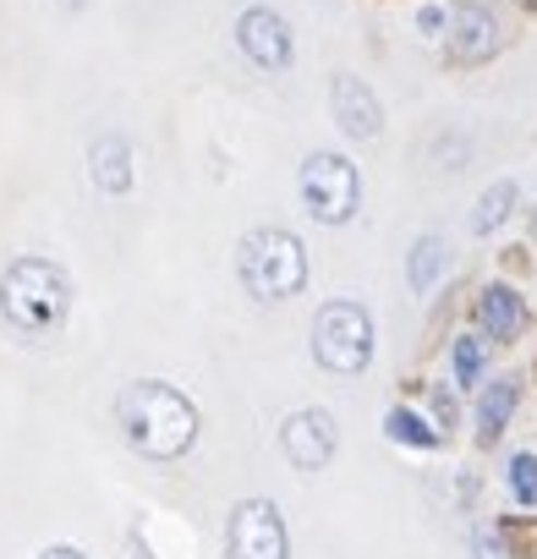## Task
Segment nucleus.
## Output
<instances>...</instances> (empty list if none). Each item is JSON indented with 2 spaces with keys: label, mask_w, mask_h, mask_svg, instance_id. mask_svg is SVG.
Wrapping results in <instances>:
<instances>
[{
  "label": "nucleus",
  "mask_w": 537,
  "mask_h": 559,
  "mask_svg": "<svg viewBox=\"0 0 537 559\" xmlns=\"http://www.w3.org/2000/svg\"><path fill=\"white\" fill-rule=\"evenodd\" d=\"M116 417H121L127 439H132L143 455H154V461H176V455L192 450V439H198V412H192V401L176 395L170 384H154V379L127 384L121 401H116Z\"/></svg>",
  "instance_id": "1"
},
{
  "label": "nucleus",
  "mask_w": 537,
  "mask_h": 559,
  "mask_svg": "<svg viewBox=\"0 0 537 559\" xmlns=\"http://www.w3.org/2000/svg\"><path fill=\"white\" fill-rule=\"evenodd\" d=\"M0 313L17 335H56L72 313V286L50 258H17L0 280Z\"/></svg>",
  "instance_id": "2"
},
{
  "label": "nucleus",
  "mask_w": 537,
  "mask_h": 559,
  "mask_svg": "<svg viewBox=\"0 0 537 559\" xmlns=\"http://www.w3.org/2000/svg\"><path fill=\"white\" fill-rule=\"evenodd\" d=\"M236 269H241V286L263 302H286L308 286V252L291 230L268 225V230H252L236 252Z\"/></svg>",
  "instance_id": "3"
},
{
  "label": "nucleus",
  "mask_w": 537,
  "mask_h": 559,
  "mask_svg": "<svg viewBox=\"0 0 537 559\" xmlns=\"http://www.w3.org/2000/svg\"><path fill=\"white\" fill-rule=\"evenodd\" d=\"M313 357H319L330 373H362V368L373 362V319H368V308H357V302H330V308H319Z\"/></svg>",
  "instance_id": "4"
},
{
  "label": "nucleus",
  "mask_w": 537,
  "mask_h": 559,
  "mask_svg": "<svg viewBox=\"0 0 537 559\" xmlns=\"http://www.w3.org/2000/svg\"><path fill=\"white\" fill-rule=\"evenodd\" d=\"M302 198H308V209H313L324 225H341V219L357 214L362 181H357V170H351L341 154H308V159H302Z\"/></svg>",
  "instance_id": "5"
},
{
  "label": "nucleus",
  "mask_w": 537,
  "mask_h": 559,
  "mask_svg": "<svg viewBox=\"0 0 537 559\" xmlns=\"http://www.w3.org/2000/svg\"><path fill=\"white\" fill-rule=\"evenodd\" d=\"M286 521L268 499H247L230 515V559H286Z\"/></svg>",
  "instance_id": "6"
},
{
  "label": "nucleus",
  "mask_w": 537,
  "mask_h": 559,
  "mask_svg": "<svg viewBox=\"0 0 537 559\" xmlns=\"http://www.w3.org/2000/svg\"><path fill=\"white\" fill-rule=\"evenodd\" d=\"M281 444H286L291 466L319 472V466L335 455V417H330V412H297V417L281 428Z\"/></svg>",
  "instance_id": "7"
},
{
  "label": "nucleus",
  "mask_w": 537,
  "mask_h": 559,
  "mask_svg": "<svg viewBox=\"0 0 537 559\" xmlns=\"http://www.w3.org/2000/svg\"><path fill=\"white\" fill-rule=\"evenodd\" d=\"M236 39H241L247 61H258V67H268V72L291 61V28H286V17H275V12H247L241 28H236Z\"/></svg>",
  "instance_id": "8"
},
{
  "label": "nucleus",
  "mask_w": 537,
  "mask_h": 559,
  "mask_svg": "<svg viewBox=\"0 0 537 559\" xmlns=\"http://www.w3.org/2000/svg\"><path fill=\"white\" fill-rule=\"evenodd\" d=\"M335 121H341L351 138H379L384 110H379V99L368 94V83H357V78H335Z\"/></svg>",
  "instance_id": "9"
},
{
  "label": "nucleus",
  "mask_w": 537,
  "mask_h": 559,
  "mask_svg": "<svg viewBox=\"0 0 537 559\" xmlns=\"http://www.w3.org/2000/svg\"><path fill=\"white\" fill-rule=\"evenodd\" d=\"M450 50H455V61H482L493 50V17L482 7H472V0L455 12V45Z\"/></svg>",
  "instance_id": "10"
},
{
  "label": "nucleus",
  "mask_w": 537,
  "mask_h": 559,
  "mask_svg": "<svg viewBox=\"0 0 537 559\" xmlns=\"http://www.w3.org/2000/svg\"><path fill=\"white\" fill-rule=\"evenodd\" d=\"M88 159H94V181L105 192H127L132 187V148H127V138H99Z\"/></svg>",
  "instance_id": "11"
},
{
  "label": "nucleus",
  "mask_w": 537,
  "mask_h": 559,
  "mask_svg": "<svg viewBox=\"0 0 537 559\" xmlns=\"http://www.w3.org/2000/svg\"><path fill=\"white\" fill-rule=\"evenodd\" d=\"M477 313H482V330H488L493 341H510V335L521 330V319H526V308H521V297H515L510 286H488L482 302H477Z\"/></svg>",
  "instance_id": "12"
},
{
  "label": "nucleus",
  "mask_w": 537,
  "mask_h": 559,
  "mask_svg": "<svg viewBox=\"0 0 537 559\" xmlns=\"http://www.w3.org/2000/svg\"><path fill=\"white\" fill-rule=\"evenodd\" d=\"M515 379H499V384H488V395H482V406H477V439L482 444H493L499 433H504V423H510V412H515Z\"/></svg>",
  "instance_id": "13"
},
{
  "label": "nucleus",
  "mask_w": 537,
  "mask_h": 559,
  "mask_svg": "<svg viewBox=\"0 0 537 559\" xmlns=\"http://www.w3.org/2000/svg\"><path fill=\"white\" fill-rule=\"evenodd\" d=\"M384 428H390V439H395V444H411V450H433V444H439V433H433L417 412H401V406L384 417Z\"/></svg>",
  "instance_id": "14"
},
{
  "label": "nucleus",
  "mask_w": 537,
  "mask_h": 559,
  "mask_svg": "<svg viewBox=\"0 0 537 559\" xmlns=\"http://www.w3.org/2000/svg\"><path fill=\"white\" fill-rule=\"evenodd\" d=\"M439 269H444V241L439 236H422L417 252H411V292H433Z\"/></svg>",
  "instance_id": "15"
},
{
  "label": "nucleus",
  "mask_w": 537,
  "mask_h": 559,
  "mask_svg": "<svg viewBox=\"0 0 537 559\" xmlns=\"http://www.w3.org/2000/svg\"><path fill=\"white\" fill-rule=\"evenodd\" d=\"M510 203H515V181H499L493 192H482V203H477V214H472V230H493V225L510 214Z\"/></svg>",
  "instance_id": "16"
},
{
  "label": "nucleus",
  "mask_w": 537,
  "mask_h": 559,
  "mask_svg": "<svg viewBox=\"0 0 537 559\" xmlns=\"http://www.w3.org/2000/svg\"><path fill=\"white\" fill-rule=\"evenodd\" d=\"M510 499L526 504V510L537 504V455H526V450L510 461Z\"/></svg>",
  "instance_id": "17"
},
{
  "label": "nucleus",
  "mask_w": 537,
  "mask_h": 559,
  "mask_svg": "<svg viewBox=\"0 0 537 559\" xmlns=\"http://www.w3.org/2000/svg\"><path fill=\"white\" fill-rule=\"evenodd\" d=\"M477 373H482V341H461L455 346V379L461 384H477Z\"/></svg>",
  "instance_id": "18"
},
{
  "label": "nucleus",
  "mask_w": 537,
  "mask_h": 559,
  "mask_svg": "<svg viewBox=\"0 0 537 559\" xmlns=\"http://www.w3.org/2000/svg\"><path fill=\"white\" fill-rule=\"evenodd\" d=\"M472 548H477V559H510V554H504V537H499V526H477Z\"/></svg>",
  "instance_id": "19"
},
{
  "label": "nucleus",
  "mask_w": 537,
  "mask_h": 559,
  "mask_svg": "<svg viewBox=\"0 0 537 559\" xmlns=\"http://www.w3.org/2000/svg\"><path fill=\"white\" fill-rule=\"evenodd\" d=\"M39 559H83V554H77V548H67V543H61V548H45V554H39Z\"/></svg>",
  "instance_id": "20"
},
{
  "label": "nucleus",
  "mask_w": 537,
  "mask_h": 559,
  "mask_svg": "<svg viewBox=\"0 0 537 559\" xmlns=\"http://www.w3.org/2000/svg\"><path fill=\"white\" fill-rule=\"evenodd\" d=\"M67 7H83V0H67Z\"/></svg>",
  "instance_id": "21"
}]
</instances>
